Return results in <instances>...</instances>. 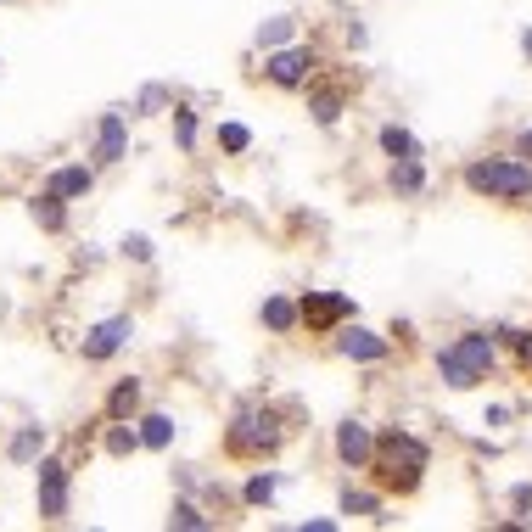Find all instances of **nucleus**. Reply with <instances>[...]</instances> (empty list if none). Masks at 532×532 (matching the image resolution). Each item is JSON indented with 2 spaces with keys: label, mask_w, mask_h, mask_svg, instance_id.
<instances>
[{
  "label": "nucleus",
  "mask_w": 532,
  "mask_h": 532,
  "mask_svg": "<svg viewBox=\"0 0 532 532\" xmlns=\"http://www.w3.org/2000/svg\"><path fill=\"white\" fill-rule=\"evenodd\" d=\"M275 488H280V476H275V471L247 476V488H241V504H275Z\"/></svg>",
  "instance_id": "b1692460"
},
{
  "label": "nucleus",
  "mask_w": 532,
  "mask_h": 532,
  "mask_svg": "<svg viewBox=\"0 0 532 532\" xmlns=\"http://www.w3.org/2000/svg\"><path fill=\"white\" fill-rule=\"evenodd\" d=\"M174 140H180V152L196 146V112L191 107H174Z\"/></svg>",
  "instance_id": "bb28decb"
},
{
  "label": "nucleus",
  "mask_w": 532,
  "mask_h": 532,
  "mask_svg": "<svg viewBox=\"0 0 532 532\" xmlns=\"http://www.w3.org/2000/svg\"><path fill=\"white\" fill-rule=\"evenodd\" d=\"M219 146H224L230 157H241V152L252 146V129H247V124H219Z\"/></svg>",
  "instance_id": "a878e982"
},
{
  "label": "nucleus",
  "mask_w": 532,
  "mask_h": 532,
  "mask_svg": "<svg viewBox=\"0 0 532 532\" xmlns=\"http://www.w3.org/2000/svg\"><path fill=\"white\" fill-rule=\"evenodd\" d=\"M314 68H320L314 45H280V51H269V62H264L269 84H280V90H303V84L314 79Z\"/></svg>",
  "instance_id": "39448f33"
},
{
  "label": "nucleus",
  "mask_w": 532,
  "mask_h": 532,
  "mask_svg": "<svg viewBox=\"0 0 532 532\" xmlns=\"http://www.w3.org/2000/svg\"><path fill=\"white\" fill-rule=\"evenodd\" d=\"M135 448H140V432L129 426V420H112V426H107V454H112V460H129Z\"/></svg>",
  "instance_id": "4be33fe9"
},
{
  "label": "nucleus",
  "mask_w": 532,
  "mask_h": 532,
  "mask_svg": "<svg viewBox=\"0 0 532 532\" xmlns=\"http://www.w3.org/2000/svg\"><path fill=\"white\" fill-rule=\"evenodd\" d=\"M336 504H342V516H370V521H392L387 510H381V499H376V493H364V488H342V499H336Z\"/></svg>",
  "instance_id": "aec40b11"
},
{
  "label": "nucleus",
  "mask_w": 532,
  "mask_h": 532,
  "mask_svg": "<svg viewBox=\"0 0 532 532\" xmlns=\"http://www.w3.org/2000/svg\"><path fill=\"white\" fill-rule=\"evenodd\" d=\"M168 527H180V532H208L213 516H202L191 499H174V510H168Z\"/></svg>",
  "instance_id": "5701e85b"
},
{
  "label": "nucleus",
  "mask_w": 532,
  "mask_h": 532,
  "mask_svg": "<svg viewBox=\"0 0 532 532\" xmlns=\"http://www.w3.org/2000/svg\"><path fill=\"white\" fill-rule=\"evenodd\" d=\"M28 213H34V224H40V230H51V236H56V230H68V196H56L51 185L28 202Z\"/></svg>",
  "instance_id": "ddd939ff"
},
{
  "label": "nucleus",
  "mask_w": 532,
  "mask_h": 532,
  "mask_svg": "<svg viewBox=\"0 0 532 532\" xmlns=\"http://www.w3.org/2000/svg\"><path fill=\"white\" fill-rule=\"evenodd\" d=\"M90 157H96L101 168H112V163H124V157H129V124H124V112H118V107L101 112V124H96V146H90Z\"/></svg>",
  "instance_id": "1a4fd4ad"
},
{
  "label": "nucleus",
  "mask_w": 532,
  "mask_h": 532,
  "mask_svg": "<svg viewBox=\"0 0 532 532\" xmlns=\"http://www.w3.org/2000/svg\"><path fill=\"white\" fill-rule=\"evenodd\" d=\"M510 504H516V510H532V482H521V488L510 493Z\"/></svg>",
  "instance_id": "7c9ffc66"
},
{
  "label": "nucleus",
  "mask_w": 532,
  "mask_h": 532,
  "mask_svg": "<svg viewBox=\"0 0 532 532\" xmlns=\"http://www.w3.org/2000/svg\"><path fill=\"white\" fill-rule=\"evenodd\" d=\"M129 336H135V320H129V314H112V320H101V325H90V331H84L79 353H84L90 364H107L112 353L129 342Z\"/></svg>",
  "instance_id": "0eeeda50"
},
{
  "label": "nucleus",
  "mask_w": 532,
  "mask_h": 532,
  "mask_svg": "<svg viewBox=\"0 0 532 532\" xmlns=\"http://www.w3.org/2000/svg\"><path fill=\"white\" fill-rule=\"evenodd\" d=\"M493 364H499V336H488V331H460L448 348H437V376L454 392L482 387Z\"/></svg>",
  "instance_id": "f257e3e1"
},
{
  "label": "nucleus",
  "mask_w": 532,
  "mask_h": 532,
  "mask_svg": "<svg viewBox=\"0 0 532 532\" xmlns=\"http://www.w3.org/2000/svg\"><path fill=\"white\" fill-rule=\"evenodd\" d=\"M336 460L364 471V465L376 460V432H370L364 420H342V426H336Z\"/></svg>",
  "instance_id": "9b49d317"
},
{
  "label": "nucleus",
  "mask_w": 532,
  "mask_h": 532,
  "mask_svg": "<svg viewBox=\"0 0 532 532\" xmlns=\"http://www.w3.org/2000/svg\"><path fill=\"white\" fill-rule=\"evenodd\" d=\"M34 471H40V521H68V493H73V476L62 460H34Z\"/></svg>",
  "instance_id": "423d86ee"
},
{
  "label": "nucleus",
  "mask_w": 532,
  "mask_h": 532,
  "mask_svg": "<svg viewBox=\"0 0 532 532\" xmlns=\"http://www.w3.org/2000/svg\"><path fill=\"white\" fill-rule=\"evenodd\" d=\"M135 409H140V381L124 376L107 392V420H135Z\"/></svg>",
  "instance_id": "a211bd4d"
},
{
  "label": "nucleus",
  "mask_w": 532,
  "mask_h": 532,
  "mask_svg": "<svg viewBox=\"0 0 532 532\" xmlns=\"http://www.w3.org/2000/svg\"><path fill=\"white\" fill-rule=\"evenodd\" d=\"M381 152H387L392 157V163H409V157H420V140L415 135H409V129L404 124H381Z\"/></svg>",
  "instance_id": "f3484780"
},
{
  "label": "nucleus",
  "mask_w": 532,
  "mask_h": 532,
  "mask_svg": "<svg viewBox=\"0 0 532 532\" xmlns=\"http://www.w3.org/2000/svg\"><path fill=\"white\" fill-rule=\"evenodd\" d=\"M521 51H527V62H532V28H527V34H521Z\"/></svg>",
  "instance_id": "473e14b6"
},
{
  "label": "nucleus",
  "mask_w": 532,
  "mask_h": 532,
  "mask_svg": "<svg viewBox=\"0 0 532 532\" xmlns=\"http://www.w3.org/2000/svg\"><path fill=\"white\" fill-rule=\"evenodd\" d=\"M124 252L135 258V264H146V258H152V241H146V236H129V241H124Z\"/></svg>",
  "instance_id": "c85d7f7f"
},
{
  "label": "nucleus",
  "mask_w": 532,
  "mask_h": 532,
  "mask_svg": "<svg viewBox=\"0 0 532 532\" xmlns=\"http://www.w3.org/2000/svg\"><path fill=\"white\" fill-rule=\"evenodd\" d=\"M297 314H303L308 331H331L336 320H348V314H359V308H353V297H342V292H308L303 303H297Z\"/></svg>",
  "instance_id": "6e6552de"
},
{
  "label": "nucleus",
  "mask_w": 532,
  "mask_h": 532,
  "mask_svg": "<svg viewBox=\"0 0 532 532\" xmlns=\"http://www.w3.org/2000/svg\"><path fill=\"white\" fill-rule=\"evenodd\" d=\"M516 152H521V157H532V129H527V135L516 140Z\"/></svg>",
  "instance_id": "2f4dec72"
},
{
  "label": "nucleus",
  "mask_w": 532,
  "mask_h": 532,
  "mask_svg": "<svg viewBox=\"0 0 532 532\" xmlns=\"http://www.w3.org/2000/svg\"><path fill=\"white\" fill-rule=\"evenodd\" d=\"M465 191L471 196H488V202H527L532 196V163H521L516 157H476V163H465Z\"/></svg>",
  "instance_id": "7ed1b4c3"
},
{
  "label": "nucleus",
  "mask_w": 532,
  "mask_h": 532,
  "mask_svg": "<svg viewBox=\"0 0 532 532\" xmlns=\"http://www.w3.org/2000/svg\"><path fill=\"white\" fill-rule=\"evenodd\" d=\"M387 185H392L398 196H420V191H426V168H420V157H409V163H392Z\"/></svg>",
  "instance_id": "6ab92c4d"
},
{
  "label": "nucleus",
  "mask_w": 532,
  "mask_h": 532,
  "mask_svg": "<svg viewBox=\"0 0 532 532\" xmlns=\"http://www.w3.org/2000/svg\"><path fill=\"white\" fill-rule=\"evenodd\" d=\"M56 196H68V202H79V196H90V185H96V168H84V163H68V168H56L51 180Z\"/></svg>",
  "instance_id": "4468645a"
},
{
  "label": "nucleus",
  "mask_w": 532,
  "mask_h": 532,
  "mask_svg": "<svg viewBox=\"0 0 532 532\" xmlns=\"http://www.w3.org/2000/svg\"><path fill=\"white\" fill-rule=\"evenodd\" d=\"M168 443H174V420H168V415H146V420H140V448L163 454Z\"/></svg>",
  "instance_id": "412c9836"
},
{
  "label": "nucleus",
  "mask_w": 532,
  "mask_h": 532,
  "mask_svg": "<svg viewBox=\"0 0 532 532\" xmlns=\"http://www.w3.org/2000/svg\"><path fill=\"white\" fill-rule=\"evenodd\" d=\"M308 90V112H314V124H325L331 129L342 112H348V90L342 84H303Z\"/></svg>",
  "instance_id": "f8f14e48"
},
{
  "label": "nucleus",
  "mask_w": 532,
  "mask_h": 532,
  "mask_svg": "<svg viewBox=\"0 0 532 532\" xmlns=\"http://www.w3.org/2000/svg\"><path fill=\"white\" fill-rule=\"evenodd\" d=\"M157 107H168V90L163 84H146V90H140V112H157Z\"/></svg>",
  "instance_id": "cd10ccee"
},
{
  "label": "nucleus",
  "mask_w": 532,
  "mask_h": 532,
  "mask_svg": "<svg viewBox=\"0 0 532 532\" xmlns=\"http://www.w3.org/2000/svg\"><path fill=\"white\" fill-rule=\"evenodd\" d=\"M336 353L353 359V364H381L392 353V342L376 331H364V325H342V331H336Z\"/></svg>",
  "instance_id": "9d476101"
},
{
  "label": "nucleus",
  "mask_w": 532,
  "mask_h": 532,
  "mask_svg": "<svg viewBox=\"0 0 532 532\" xmlns=\"http://www.w3.org/2000/svg\"><path fill=\"white\" fill-rule=\"evenodd\" d=\"M432 465V448L420 443V437H409L404 426H392V432L376 437V460H370V471H376L381 488H398V493H415L420 488V471Z\"/></svg>",
  "instance_id": "f03ea898"
},
{
  "label": "nucleus",
  "mask_w": 532,
  "mask_h": 532,
  "mask_svg": "<svg viewBox=\"0 0 532 532\" xmlns=\"http://www.w3.org/2000/svg\"><path fill=\"white\" fill-rule=\"evenodd\" d=\"M258 314H264V325H269L275 336H292L297 325H303V314H297L292 297H264V308H258Z\"/></svg>",
  "instance_id": "dca6fc26"
},
{
  "label": "nucleus",
  "mask_w": 532,
  "mask_h": 532,
  "mask_svg": "<svg viewBox=\"0 0 532 532\" xmlns=\"http://www.w3.org/2000/svg\"><path fill=\"white\" fill-rule=\"evenodd\" d=\"M292 34H297L292 17H269V23H258V45H264V51H280Z\"/></svg>",
  "instance_id": "393cba45"
},
{
  "label": "nucleus",
  "mask_w": 532,
  "mask_h": 532,
  "mask_svg": "<svg viewBox=\"0 0 532 532\" xmlns=\"http://www.w3.org/2000/svg\"><path fill=\"white\" fill-rule=\"evenodd\" d=\"M516 359L532 370V331H516Z\"/></svg>",
  "instance_id": "c756f323"
},
{
  "label": "nucleus",
  "mask_w": 532,
  "mask_h": 532,
  "mask_svg": "<svg viewBox=\"0 0 532 532\" xmlns=\"http://www.w3.org/2000/svg\"><path fill=\"white\" fill-rule=\"evenodd\" d=\"M45 454V426H17L12 443H6V460L12 465H34Z\"/></svg>",
  "instance_id": "2eb2a0df"
},
{
  "label": "nucleus",
  "mask_w": 532,
  "mask_h": 532,
  "mask_svg": "<svg viewBox=\"0 0 532 532\" xmlns=\"http://www.w3.org/2000/svg\"><path fill=\"white\" fill-rule=\"evenodd\" d=\"M280 420L269 415V409H241L236 420H230V432H224V448L236 454V460H264V454H275L280 448Z\"/></svg>",
  "instance_id": "20e7f679"
}]
</instances>
